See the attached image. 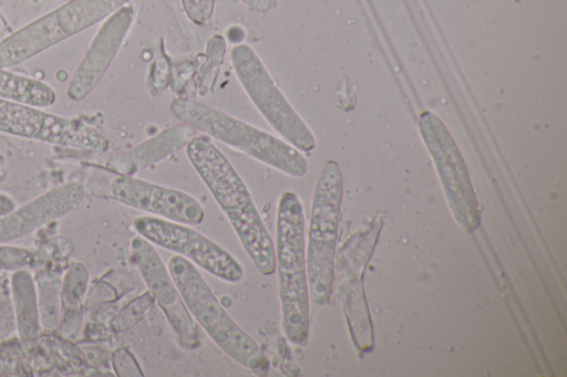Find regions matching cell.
I'll return each instance as SVG.
<instances>
[{
  "label": "cell",
  "mask_w": 567,
  "mask_h": 377,
  "mask_svg": "<svg viewBox=\"0 0 567 377\" xmlns=\"http://www.w3.org/2000/svg\"><path fill=\"white\" fill-rule=\"evenodd\" d=\"M11 284L19 336L24 343H31L42 327L34 281L27 270L21 269L14 271Z\"/></svg>",
  "instance_id": "obj_16"
},
{
  "label": "cell",
  "mask_w": 567,
  "mask_h": 377,
  "mask_svg": "<svg viewBox=\"0 0 567 377\" xmlns=\"http://www.w3.org/2000/svg\"><path fill=\"white\" fill-rule=\"evenodd\" d=\"M4 27H6V21H4L2 13L0 12V32L2 31V29Z\"/></svg>",
  "instance_id": "obj_27"
},
{
  "label": "cell",
  "mask_w": 567,
  "mask_h": 377,
  "mask_svg": "<svg viewBox=\"0 0 567 377\" xmlns=\"http://www.w3.org/2000/svg\"><path fill=\"white\" fill-rule=\"evenodd\" d=\"M167 269L194 321L233 360L256 376H266L270 363L260 345L220 305L196 266L175 254Z\"/></svg>",
  "instance_id": "obj_3"
},
{
  "label": "cell",
  "mask_w": 567,
  "mask_h": 377,
  "mask_svg": "<svg viewBox=\"0 0 567 377\" xmlns=\"http://www.w3.org/2000/svg\"><path fill=\"white\" fill-rule=\"evenodd\" d=\"M169 109L178 121L195 130L290 177L301 178L308 171V160L300 150L284 139L213 106L179 97L171 103Z\"/></svg>",
  "instance_id": "obj_4"
},
{
  "label": "cell",
  "mask_w": 567,
  "mask_h": 377,
  "mask_svg": "<svg viewBox=\"0 0 567 377\" xmlns=\"http://www.w3.org/2000/svg\"><path fill=\"white\" fill-rule=\"evenodd\" d=\"M230 61L240 85L267 123L298 150L311 151L316 146L311 129L277 86L254 49L245 43L235 45Z\"/></svg>",
  "instance_id": "obj_7"
},
{
  "label": "cell",
  "mask_w": 567,
  "mask_h": 377,
  "mask_svg": "<svg viewBox=\"0 0 567 377\" xmlns=\"http://www.w3.org/2000/svg\"><path fill=\"white\" fill-rule=\"evenodd\" d=\"M421 136L435 164L451 211L462 229L473 232L480 226V208L463 157L441 118L423 112Z\"/></svg>",
  "instance_id": "obj_8"
},
{
  "label": "cell",
  "mask_w": 567,
  "mask_h": 377,
  "mask_svg": "<svg viewBox=\"0 0 567 377\" xmlns=\"http://www.w3.org/2000/svg\"><path fill=\"white\" fill-rule=\"evenodd\" d=\"M274 247L282 331L291 344L303 347L310 332V294L305 211L295 191L286 190L279 197Z\"/></svg>",
  "instance_id": "obj_2"
},
{
  "label": "cell",
  "mask_w": 567,
  "mask_h": 377,
  "mask_svg": "<svg viewBox=\"0 0 567 377\" xmlns=\"http://www.w3.org/2000/svg\"><path fill=\"white\" fill-rule=\"evenodd\" d=\"M247 8L257 12L266 13L272 8V0H240Z\"/></svg>",
  "instance_id": "obj_25"
},
{
  "label": "cell",
  "mask_w": 567,
  "mask_h": 377,
  "mask_svg": "<svg viewBox=\"0 0 567 377\" xmlns=\"http://www.w3.org/2000/svg\"><path fill=\"white\" fill-rule=\"evenodd\" d=\"M59 1H63L64 2V1H68V0H59Z\"/></svg>",
  "instance_id": "obj_28"
},
{
  "label": "cell",
  "mask_w": 567,
  "mask_h": 377,
  "mask_svg": "<svg viewBox=\"0 0 567 377\" xmlns=\"http://www.w3.org/2000/svg\"><path fill=\"white\" fill-rule=\"evenodd\" d=\"M89 279V270L81 262H75L68 269L60 285L61 303L65 311H80Z\"/></svg>",
  "instance_id": "obj_19"
},
{
  "label": "cell",
  "mask_w": 567,
  "mask_h": 377,
  "mask_svg": "<svg viewBox=\"0 0 567 377\" xmlns=\"http://www.w3.org/2000/svg\"><path fill=\"white\" fill-rule=\"evenodd\" d=\"M0 132L49 144L103 151L109 142L95 127L41 107L0 98Z\"/></svg>",
  "instance_id": "obj_10"
},
{
  "label": "cell",
  "mask_w": 567,
  "mask_h": 377,
  "mask_svg": "<svg viewBox=\"0 0 567 377\" xmlns=\"http://www.w3.org/2000/svg\"><path fill=\"white\" fill-rule=\"evenodd\" d=\"M194 136H196V130L181 122V124L167 127L132 148L115 154L109 160V167L120 175L134 176L186 147Z\"/></svg>",
  "instance_id": "obj_15"
},
{
  "label": "cell",
  "mask_w": 567,
  "mask_h": 377,
  "mask_svg": "<svg viewBox=\"0 0 567 377\" xmlns=\"http://www.w3.org/2000/svg\"><path fill=\"white\" fill-rule=\"evenodd\" d=\"M131 0H68L0 41V67L21 64L105 20Z\"/></svg>",
  "instance_id": "obj_6"
},
{
  "label": "cell",
  "mask_w": 567,
  "mask_h": 377,
  "mask_svg": "<svg viewBox=\"0 0 567 377\" xmlns=\"http://www.w3.org/2000/svg\"><path fill=\"white\" fill-rule=\"evenodd\" d=\"M33 253L24 248L0 243V270L17 271L28 266Z\"/></svg>",
  "instance_id": "obj_22"
},
{
  "label": "cell",
  "mask_w": 567,
  "mask_h": 377,
  "mask_svg": "<svg viewBox=\"0 0 567 377\" xmlns=\"http://www.w3.org/2000/svg\"><path fill=\"white\" fill-rule=\"evenodd\" d=\"M16 208V202L11 197L0 192V216L7 214Z\"/></svg>",
  "instance_id": "obj_26"
},
{
  "label": "cell",
  "mask_w": 567,
  "mask_h": 377,
  "mask_svg": "<svg viewBox=\"0 0 567 377\" xmlns=\"http://www.w3.org/2000/svg\"><path fill=\"white\" fill-rule=\"evenodd\" d=\"M134 17V7L125 4L103 21L70 76L65 88L68 98L81 102L99 85L130 32Z\"/></svg>",
  "instance_id": "obj_12"
},
{
  "label": "cell",
  "mask_w": 567,
  "mask_h": 377,
  "mask_svg": "<svg viewBox=\"0 0 567 377\" xmlns=\"http://www.w3.org/2000/svg\"><path fill=\"white\" fill-rule=\"evenodd\" d=\"M112 366L117 376L143 377L144 373L135 356L125 347L115 349L112 354Z\"/></svg>",
  "instance_id": "obj_24"
},
{
  "label": "cell",
  "mask_w": 567,
  "mask_h": 377,
  "mask_svg": "<svg viewBox=\"0 0 567 377\" xmlns=\"http://www.w3.org/2000/svg\"><path fill=\"white\" fill-rule=\"evenodd\" d=\"M85 187L69 181L0 216V243L23 238L72 212L84 199Z\"/></svg>",
  "instance_id": "obj_14"
},
{
  "label": "cell",
  "mask_w": 567,
  "mask_h": 377,
  "mask_svg": "<svg viewBox=\"0 0 567 377\" xmlns=\"http://www.w3.org/2000/svg\"><path fill=\"white\" fill-rule=\"evenodd\" d=\"M342 193L340 167L327 160L313 189L306 245L309 294L319 305L329 302L332 293Z\"/></svg>",
  "instance_id": "obj_5"
},
{
  "label": "cell",
  "mask_w": 567,
  "mask_h": 377,
  "mask_svg": "<svg viewBox=\"0 0 567 377\" xmlns=\"http://www.w3.org/2000/svg\"><path fill=\"white\" fill-rule=\"evenodd\" d=\"M155 300L147 291L128 302L111 321V328L115 333H123L133 328L146 318L155 307Z\"/></svg>",
  "instance_id": "obj_20"
},
{
  "label": "cell",
  "mask_w": 567,
  "mask_h": 377,
  "mask_svg": "<svg viewBox=\"0 0 567 377\" xmlns=\"http://www.w3.org/2000/svg\"><path fill=\"white\" fill-rule=\"evenodd\" d=\"M185 148L190 165L227 217L256 270L265 276L272 274L274 241L237 170L206 136H194Z\"/></svg>",
  "instance_id": "obj_1"
},
{
  "label": "cell",
  "mask_w": 567,
  "mask_h": 377,
  "mask_svg": "<svg viewBox=\"0 0 567 377\" xmlns=\"http://www.w3.org/2000/svg\"><path fill=\"white\" fill-rule=\"evenodd\" d=\"M226 52V42L221 35H214L207 43L205 61L196 75L198 95L205 96L214 90L219 67Z\"/></svg>",
  "instance_id": "obj_18"
},
{
  "label": "cell",
  "mask_w": 567,
  "mask_h": 377,
  "mask_svg": "<svg viewBox=\"0 0 567 377\" xmlns=\"http://www.w3.org/2000/svg\"><path fill=\"white\" fill-rule=\"evenodd\" d=\"M130 253L147 291L161 306L182 347L200 345L199 331L154 244L141 235L130 242Z\"/></svg>",
  "instance_id": "obj_11"
},
{
  "label": "cell",
  "mask_w": 567,
  "mask_h": 377,
  "mask_svg": "<svg viewBox=\"0 0 567 377\" xmlns=\"http://www.w3.org/2000/svg\"><path fill=\"white\" fill-rule=\"evenodd\" d=\"M138 235L195 263L215 277L237 283L245 274L240 262L226 249L190 226L155 216L133 221Z\"/></svg>",
  "instance_id": "obj_9"
},
{
  "label": "cell",
  "mask_w": 567,
  "mask_h": 377,
  "mask_svg": "<svg viewBox=\"0 0 567 377\" xmlns=\"http://www.w3.org/2000/svg\"><path fill=\"white\" fill-rule=\"evenodd\" d=\"M0 98L44 108L54 104L56 94L38 78L0 67Z\"/></svg>",
  "instance_id": "obj_17"
},
{
  "label": "cell",
  "mask_w": 567,
  "mask_h": 377,
  "mask_svg": "<svg viewBox=\"0 0 567 377\" xmlns=\"http://www.w3.org/2000/svg\"><path fill=\"white\" fill-rule=\"evenodd\" d=\"M187 18L199 27H208L215 8V0H181Z\"/></svg>",
  "instance_id": "obj_23"
},
{
  "label": "cell",
  "mask_w": 567,
  "mask_h": 377,
  "mask_svg": "<svg viewBox=\"0 0 567 377\" xmlns=\"http://www.w3.org/2000/svg\"><path fill=\"white\" fill-rule=\"evenodd\" d=\"M110 193L125 206L190 227L200 224L205 217L202 205L189 193L134 176L115 177Z\"/></svg>",
  "instance_id": "obj_13"
},
{
  "label": "cell",
  "mask_w": 567,
  "mask_h": 377,
  "mask_svg": "<svg viewBox=\"0 0 567 377\" xmlns=\"http://www.w3.org/2000/svg\"><path fill=\"white\" fill-rule=\"evenodd\" d=\"M38 304L42 328L52 331L58 326L61 310L60 287L52 281L39 282Z\"/></svg>",
  "instance_id": "obj_21"
}]
</instances>
